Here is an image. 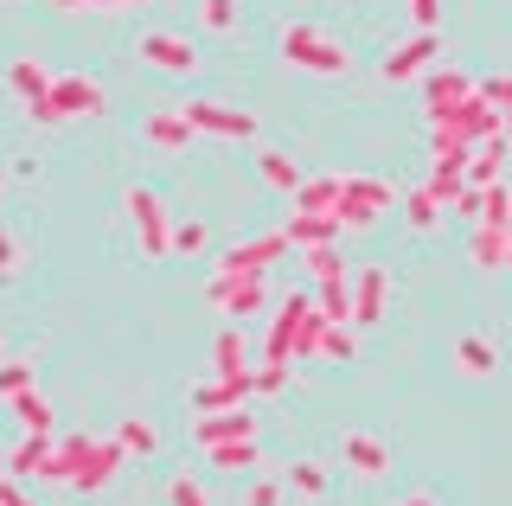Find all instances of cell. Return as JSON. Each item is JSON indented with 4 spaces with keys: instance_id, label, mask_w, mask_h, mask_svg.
Returning <instances> with one entry per match:
<instances>
[{
    "instance_id": "40",
    "label": "cell",
    "mask_w": 512,
    "mask_h": 506,
    "mask_svg": "<svg viewBox=\"0 0 512 506\" xmlns=\"http://www.w3.org/2000/svg\"><path fill=\"white\" fill-rule=\"evenodd\" d=\"M288 385V359H263L256 366V398H269V391H282Z\"/></svg>"
},
{
    "instance_id": "1",
    "label": "cell",
    "mask_w": 512,
    "mask_h": 506,
    "mask_svg": "<svg viewBox=\"0 0 512 506\" xmlns=\"http://www.w3.org/2000/svg\"><path fill=\"white\" fill-rule=\"evenodd\" d=\"M276 52H282V65L314 71V77H340V71L352 65L346 45L333 39V33H320V26H308V20H288V26H282V39H276Z\"/></svg>"
},
{
    "instance_id": "29",
    "label": "cell",
    "mask_w": 512,
    "mask_h": 506,
    "mask_svg": "<svg viewBox=\"0 0 512 506\" xmlns=\"http://www.w3.org/2000/svg\"><path fill=\"white\" fill-rule=\"evenodd\" d=\"M314 302H320V314H327L333 327H346V321H352V276H346V282H320Z\"/></svg>"
},
{
    "instance_id": "4",
    "label": "cell",
    "mask_w": 512,
    "mask_h": 506,
    "mask_svg": "<svg viewBox=\"0 0 512 506\" xmlns=\"http://www.w3.org/2000/svg\"><path fill=\"white\" fill-rule=\"evenodd\" d=\"M384 205H391V186H384V180H372V173H346L333 218H340V225H372Z\"/></svg>"
},
{
    "instance_id": "19",
    "label": "cell",
    "mask_w": 512,
    "mask_h": 506,
    "mask_svg": "<svg viewBox=\"0 0 512 506\" xmlns=\"http://www.w3.org/2000/svg\"><path fill=\"white\" fill-rule=\"evenodd\" d=\"M455 366L468 378H493V366H500V346H493L487 334H461L455 340Z\"/></svg>"
},
{
    "instance_id": "36",
    "label": "cell",
    "mask_w": 512,
    "mask_h": 506,
    "mask_svg": "<svg viewBox=\"0 0 512 506\" xmlns=\"http://www.w3.org/2000/svg\"><path fill=\"white\" fill-rule=\"evenodd\" d=\"M167 506H212V500H205V487L192 481V474H173V481H167Z\"/></svg>"
},
{
    "instance_id": "5",
    "label": "cell",
    "mask_w": 512,
    "mask_h": 506,
    "mask_svg": "<svg viewBox=\"0 0 512 506\" xmlns=\"http://www.w3.org/2000/svg\"><path fill=\"white\" fill-rule=\"evenodd\" d=\"M180 109H186L192 135H231V141H250L256 135V116H244V109H224V103H205V97H192Z\"/></svg>"
},
{
    "instance_id": "49",
    "label": "cell",
    "mask_w": 512,
    "mask_h": 506,
    "mask_svg": "<svg viewBox=\"0 0 512 506\" xmlns=\"http://www.w3.org/2000/svg\"><path fill=\"white\" fill-rule=\"evenodd\" d=\"M506 263H512V237H506Z\"/></svg>"
},
{
    "instance_id": "31",
    "label": "cell",
    "mask_w": 512,
    "mask_h": 506,
    "mask_svg": "<svg viewBox=\"0 0 512 506\" xmlns=\"http://www.w3.org/2000/svg\"><path fill=\"white\" fill-rule=\"evenodd\" d=\"M480 225H500V231H512V186H506V180H493L487 193H480Z\"/></svg>"
},
{
    "instance_id": "18",
    "label": "cell",
    "mask_w": 512,
    "mask_h": 506,
    "mask_svg": "<svg viewBox=\"0 0 512 506\" xmlns=\"http://www.w3.org/2000/svg\"><path fill=\"white\" fill-rule=\"evenodd\" d=\"M90 455H96V442H90V436H64L58 449H52V462H45L39 481H77V468H84Z\"/></svg>"
},
{
    "instance_id": "48",
    "label": "cell",
    "mask_w": 512,
    "mask_h": 506,
    "mask_svg": "<svg viewBox=\"0 0 512 506\" xmlns=\"http://www.w3.org/2000/svg\"><path fill=\"white\" fill-rule=\"evenodd\" d=\"M391 506H442V500H436V494H397Z\"/></svg>"
},
{
    "instance_id": "21",
    "label": "cell",
    "mask_w": 512,
    "mask_h": 506,
    "mask_svg": "<svg viewBox=\"0 0 512 506\" xmlns=\"http://www.w3.org/2000/svg\"><path fill=\"white\" fill-rule=\"evenodd\" d=\"M340 186H346V173H320V180H301L295 212H333V205H340Z\"/></svg>"
},
{
    "instance_id": "24",
    "label": "cell",
    "mask_w": 512,
    "mask_h": 506,
    "mask_svg": "<svg viewBox=\"0 0 512 506\" xmlns=\"http://www.w3.org/2000/svg\"><path fill=\"white\" fill-rule=\"evenodd\" d=\"M212 366H218V378L250 372V353H244V334H237V327H224V334H218V346H212Z\"/></svg>"
},
{
    "instance_id": "16",
    "label": "cell",
    "mask_w": 512,
    "mask_h": 506,
    "mask_svg": "<svg viewBox=\"0 0 512 506\" xmlns=\"http://www.w3.org/2000/svg\"><path fill=\"white\" fill-rule=\"evenodd\" d=\"M141 135H148L160 154H180L192 141V122H186V109H154V116L141 122Z\"/></svg>"
},
{
    "instance_id": "33",
    "label": "cell",
    "mask_w": 512,
    "mask_h": 506,
    "mask_svg": "<svg viewBox=\"0 0 512 506\" xmlns=\"http://www.w3.org/2000/svg\"><path fill=\"white\" fill-rule=\"evenodd\" d=\"M308 276H314V289H320V282H346L352 270H346V257L333 244H320V250H308Z\"/></svg>"
},
{
    "instance_id": "12",
    "label": "cell",
    "mask_w": 512,
    "mask_h": 506,
    "mask_svg": "<svg viewBox=\"0 0 512 506\" xmlns=\"http://www.w3.org/2000/svg\"><path fill=\"white\" fill-rule=\"evenodd\" d=\"M244 398H256V366L237 372V378H212V385L192 391V410H237Z\"/></svg>"
},
{
    "instance_id": "32",
    "label": "cell",
    "mask_w": 512,
    "mask_h": 506,
    "mask_svg": "<svg viewBox=\"0 0 512 506\" xmlns=\"http://www.w3.org/2000/svg\"><path fill=\"white\" fill-rule=\"evenodd\" d=\"M288 494L320 500V494H327V468H320V462H288Z\"/></svg>"
},
{
    "instance_id": "38",
    "label": "cell",
    "mask_w": 512,
    "mask_h": 506,
    "mask_svg": "<svg viewBox=\"0 0 512 506\" xmlns=\"http://www.w3.org/2000/svg\"><path fill=\"white\" fill-rule=\"evenodd\" d=\"M282 487H288V481H269V474H256V481L244 487V506H282Z\"/></svg>"
},
{
    "instance_id": "6",
    "label": "cell",
    "mask_w": 512,
    "mask_h": 506,
    "mask_svg": "<svg viewBox=\"0 0 512 506\" xmlns=\"http://www.w3.org/2000/svg\"><path fill=\"white\" fill-rule=\"evenodd\" d=\"M212 308H224L231 321H244V314H256V308H269V282L263 276H212Z\"/></svg>"
},
{
    "instance_id": "20",
    "label": "cell",
    "mask_w": 512,
    "mask_h": 506,
    "mask_svg": "<svg viewBox=\"0 0 512 506\" xmlns=\"http://www.w3.org/2000/svg\"><path fill=\"white\" fill-rule=\"evenodd\" d=\"M333 231H340V218H333V212H295V218H288V244H301V250L333 244Z\"/></svg>"
},
{
    "instance_id": "15",
    "label": "cell",
    "mask_w": 512,
    "mask_h": 506,
    "mask_svg": "<svg viewBox=\"0 0 512 506\" xmlns=\"http://www.w3.org/2000/svg\"><path fill=\"white\" fill-rule=\"evenodd\" d=\"M52 103L64 109V116H96V109H103V84H96V77H58Z\"/></svg>"
},
{
    "instance_id": "44",
    "label": "cell",
    "mask_w": 512,
    "mask_h": 506,
    "mask_svg": "<svg viewBox=\"0 0 512 506\" xmlns=\"http://www.w3.org/2000/svg\"><path fill=\"white\" fill-rule=\"evenodd\" d=\"M199 244H205V225H180V231H173V257H192Z\"/></svg>"
},
{
    "instance_id": "41",
    "label": "cell",
    "mask_w": 512,
    "mask_h": 506,
    "mask_svg": "<svg viewBox=\"0 0 512 506\" xmlns=\"http://www.w3.org/2000/svg\"><path fill=\"white\" fill-rule=\"evenodd\" d=\"M116 436H122V449H128V455H154V442H160V436L148 430V423H122Z\"/></svg>"
},
{
    "instance_id": "13",
    "label": "cell",
    "mask_w": 512,
    "mask_h": 506,
    "mask_svg": "<svg viewBox=\"0 0 512 506\" xmlns=\"http://www.w3.org/2000/svg\"><path fill=\"white\" fill-rule=\"evenodd\" d=\"M474 90H480V84H474L468 71H455V65H436V71L423 77V97H429V109H448V103H468Z\"/></svg>"
},
{
    "instance_id": "50",
    "label": "cell",
    "mask_w": 512,
    "mask_h": 506,
    "mask_svg": "<svg viewBox=\"0 0 512 506\" xmlns=\"http://www.w3.org/2000/svg\"><path fill=\"white\" fill-rule=\"evenodd\" d=\"M0 468H7V462H0Z\"/></svg>"
},
{
    "instance_id": "46",
    "label": "cell",
    "mask_w": 512,
    "mask_h": 506,
    "mask_svg": "<svg viewBox=\"0 0 512 506\" xmlns=\"http://www.w3.org/2000/svg\"><path fill=\"white\" fill-rule=\"evenodd\" d=\"M327 359H352V327H333L327 334Z\"/></svg>"
},
{
    "instance_id": "8",
    "label": "cell",
    "mask_w": 512,
    "mask_h": 506,
    "mask_svg": "<svg viewBox=\"0 0 512 506\" xmlns=\"http://www.w3.org/2000/svg\"><path fill=\"white\" fill-rule=\"evenodd\" d=\"M436 58H442V39L436 33H410L391 58H384V77H391V84H404V77H429V71H436Z\"/></svg>"
},
{
    "instance_id": "39",
    "label": "cell",
    "mask_w": 512,
    "mask_h": 506,
    "mask_svg": "<svg viewBox=\"0 0 512 506\" xmlns=\"http://www.w3.org/2000/svg\"><path fill=\"white\" fill-rule=\"evenodd\" d=\"M436 218H442V205L429 199L423 186H416V193H410V225H416V231H436Z\"/></svg>"
},
{
    "instance_id": "47",
    "label": "cell",
    "mask_w": 512,
    "mask_h": 506,
    "mask_svg": "<svg viewBox=\"0 0 512 506\" xmlns=\"http://www.w3.org/2000/svg\"><path fill=\"white\" fill-rule=\"evenodd\" d=\"M0 506H32L20 487H13V474H7V468H0Z\"/></svg>"
},
{
    "instance_id": "9",
    "label": "cell",
    "mask_w": 512,
    "mask_h": 506,
    "mask_svg": "<svg viewBox=\"0 0 512 506\" xmlns=\"http://www.w3.org/2000/svg\"><path fill=\"white\" fill-rule=\"evenodd\" d=\"M384 302H391V276H384L378 263H359V270H352V321L359 327L384 321Z\"/></svg>"
},
{
    "instance_id": "7",
    "label": "cell",
    "mask_w": 512,
    "mask_h": 506,
    "mask_svg": "<svg viewBox=\"0 0 512 506\" xmlns=\"http://www.w3.org/2000/svg\"><path fill=\"white\" fill-rule=\"evenodd\" d=\"M244 436H256V410H199L192 417V442L199 449H218V442H244Z\"/></svg>"
},
{
    "instance_id": "26",
    "label": "cell",
    "mask_w": 512,
    "mask_h": 506,
    "mask_svg": "<svg viewBox=\"0 0 512 506\" xmlns=\"http://www.w3.org/2000/svg\"><path fill=\"white\" fill-rule=\"evenodd\" d=\"M327 334H333V321L320 314V302H314V314L301 321V334H295V359H327Z\"/></svg>"
},
{
    "instance_id": "14",
    "label": "cell",
    "mask_w": 512,
    "mask_h": 506,
    "mask_svg": "<svg viewBox=\"0 0 512 506\" xmlns=\"http://www.w3.org/2000/svg\"><path fill=\"white\" fill-rule=\"evenodd\" d=\"M122 455H128V449H122V436H109V442H96V455H90V462H84V468H77V481H71V487H77V494H96V487H103V481H116V468H122Z\"/></svg>"
},
{
    "instance_id": "43",
    "label": "cell",
    "mask_w": 512,
    "mask_h": 506,
    "mask_svg": "<svg viewBox=\"0 0 512 506\" xmlns=\"http://www.w3.org/2000/svg\"><path fill=\"white\" fill-rule=\"evenodd\" d=\"M436 13H442V0H410V20H416V33H436Z\"/></svg>"
},
{
    "instance_id": "25",
    "label": "cell",
    "mask_w": 512,
    "mask_h": 506,
    "mask_svg": "<svg viewBox=\"0 0 512 506\" xmlns=\"http://www.w3.org/2000/svg\"><path fill=\"white\" fill-rule=\"evenodd\" d=\"M52 449H58L52 436H26L20 449L7 455V474H45V462H52Z\"/></svg>"
},
{
    "instance_id": "45",
    "label": "cell",
    "mask_w": 512,
    "mask_h": 506,
    "mask_svg": "<svg viewBox=\"0 0 512 506\" xmlns=\"http://www.w3.org/2000/svg\"><path fill=\"white\" fill-rule=\"evenodd\" d=\"M7 270H20V237L0 231V276H7Z\"/></svg>"
},
{
    "instance_id": "27",
    "label": "cell",
    "mask_w": 512,
    "mask_h": 506,
    "mask_svg": "<svg viewBox=\"0 0 512 506\" xmlns=\"http://www.w3.org/2000/svg\"><path fill=\"white\" fill-rule=\"evenodd\" d=\"M506 237L512 231H500V225H480L474 231V263H480V270H506Z\"/></svg>"
},
{
    "instance_id": "22",
    "label": "cell",
    "mask_w": 512,
    "mask_h": 506,
    "mask_svg": "<svg viewBox=\"0 0 512 506\" xmlns=\"http://www.w3.org/2000/svg\"><path fill=\"white\" fill-rule=\"evenodd\" d=\"M205 462H212L218 474H244V468L263 462V455H256V436H244V442H218V449H205Z\"/></svg>"
},
{
    "instance_id": "35",
    "label": "cell",
    "mask_w": 512,
    "mask_h": 506,
    "mask_svg": "<svg viewBox=\"0 0 512 506\" xmlns=\"http://www.w3.org/2000/svg\"><path fill=\"white\" fill-rule=\"evenodd\" d=\"M199 20H205V33H231L237 26V0H199Z\"/></svg>"
},
{
    "instance_id": "10",
    "label": "cell",
    "mask_w": 512,
    "mask_h": 506,
    "mask_svg": "<svg viewBox=\"0 0 512 506\" xmlns=\"http://www.w3.org/2000/svg\"><path fill=\"white\" fill-rule=\"evenodd\" d=\"M135 52H141V58H148V65H154V71H173V77H186L192 65H199V52H192V45H186L180 33H148V39H141V45H135Z\"/></svg>"
},
{
    "instance_id": "23",
    "label": "cell",
    "mask_w": 512,
    "mask_h": 506,
    "mask_svg": "<svg viewBox=\"0 0 512 506\" xmlns=\"http://www.w3.org/2000/svg\"><path fill=\"white\" fill-rule=\"evenodd\" d=\"M7 84H13V90H20V97H26V103H39V97H52V84H58V77H52V71H45V65H32V58H20V65H13V71H7Z\"/></svg>"
},
{
    "instance_id": "2",
    "label": "cell",
    "mask_w": 512,
    "mask_h": 506,
    "mask_svg": "<svg viewBox=\"0 0 512 506\" xmlns=\"http://www.w3.org/2000/svg\"><path fill=\"white\" fill-rule=\"evenodd\" d=\"M128 218H135V237H141V257H173V225H167V199L154 186H128Z\"/></svg>"
},
{
    "instance_id": "30",
    "label": "cell",
    "mask_w": 512,
    "mask_h": 506,
    "mask_svg": "<svg viewBox=\"0 0 512 506\" xmlns=\"http://www.w3.org/2000/svg\"><path fill=\"white\" fill-rule=\"evenodd\" d=\"M13 410H20V423H26V436H52V404L39 398V391H20V398H7Z\"/></svg>"
},
{
    "instance_id": "17",
    "label": "cell",
    "mask_w": 512,
    "mask_h": 506,
    "mask_svg": "<svg viewBox=\"0 0 512 506\" xmlns=\"http://www.w3.org/2000/svg\"><path fill=\"white\" fill-rule=\"evenodd\" d=\"M506 154H512V135H487V141L474 148V161H468V186H480V193H487V186L506 173Z\"/></svg>"
},
{
    "instance_id": "37",
    "label": "cell",
    "mask_w": 512,
    "mask_h": 506,
    "mask_svg": "<svg viewBox=\"0 0 512 506\" xmlns=\"http://www.w3.org/2000/svg\"><path fill=\"white\" fill-rule=\"evenodd\" d=\"M480 97L506 116V135H512V77H487V84H480Z\"/></svg>"
},
{
    "instance_id": "3",
    "label": "cell",
    "mask_w": 512,
    "mask_h": 506,
    "mask_svg": "<svg viewBox=\"0 0 512 506\" xmlns=\"http://www.w3.org/2000/svg\"><path fill=\"white\" fill-rule=\"evenodd\" d=\"M288 250H295V244H288V231H263V237H244V244H231V250L218 257V276H263V270H269L276 257H288Z\"/></svg>"
},
{
    "instance_id": "11",
    "label": "cell",
    "mask_w": 512,
    "mask_h": 506,
    "mask_svg": "<svg viewBox=\"0 0 512 506\" xmlns=\"http://www.w3.org/2000/svg\"><path fill=\"white\" fill-rule=\"evenodd\" d=\"M340 455H346V468L359 474V481H378V474L391 468V449H384L372 430H352V436L340 442Z\"/></svg>"
},
{
    "instance_id": "34",
    "label": "cell",
    "mask_w": 512,
    "mask_h": 506,
    "mask_svg": "<svg viewBox=\"0 0 512 506\" xmlns=\"http://www.w3.org/2000/svg\"><path fill=\"white\" fill-rule=\"evenodd\" d=\"M32 391V359H0V398H20Z\"/></svg>"
},
{
    "instance_id": "28",
    "label": "cell",
    "mask_w": 512,
    "mask_h": 506,
    "mask_svg": "<svg viewBox=\"0 0 512 506\" xmlns=\"http://www.w3.org/2000/svg\"><path fill=\"white\" fill-rule=\"evenodd\" d=\"M256 173H263L276 193H301V167L288 161V154H256Z\"/></svg>"
},
{
    "instance_id": "42",
    "label": "cell",
    "mask_w": 512,
    "mask_h": 506,
    "mask_svg": "<svg viewBox=\"0 0 512 506\" xmlns=\"http://www.w3.org/2000/svg\"><path fill=\"white\" fill-rule=\"evenodd\" d=\"M26 116L39 122V129H58V122H64V109H58L52 97H39V103H26Z\"/></svg>"
}]
</instances>
